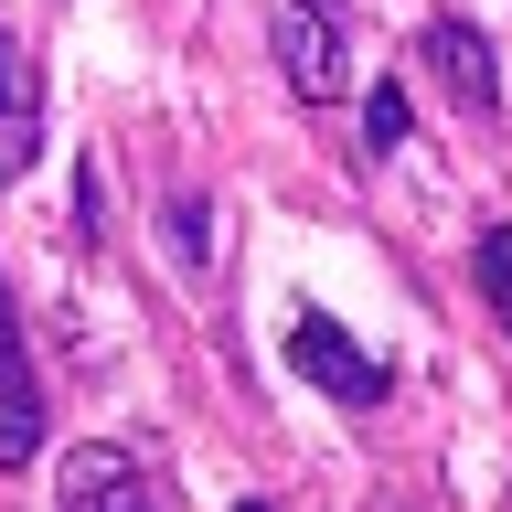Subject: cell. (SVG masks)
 <instances>
[{
  "label": "cell",
  "mask_w": 512,
  "mask_h": 512,
  "mask_svg": "<svg viewBox=\"0 0 512 512\" xmlns=\"http://www.w3.org/2000/svg\"><path fill=\"white\" fill-rule=\"evenodd\" d=\"M278 64H288V86L310 107H331L352 86V22L331 0H278Z\"/></svg>",
  "instance_id": "cell-1"
},
{
  "label": "cell",
  "mask_w": 512,
  "mask_h": 512,
  "mask_svg": "<svg viewBox=\"0 0 512 512\" xmlns=\"http://www.w3.org/2000/svg\"><path fill=\"white\" fill-rule=\"evenodd\" d=\"M288 363H299L320 395H342V406H384V395H395V374H384L374 352H352V331H342V320H320V310H299Z\"/></svg>",
  "instance_id": "cell-2"
},
{
  "label": "cell",
  "mask_w": 512,
  "mask_h": 512,
  "mask_svg": "<svg viewBox=\"0 0 512 512\" xmlns=\"http://www.w3.org/2000/svg\"><path fill=\"white\" fill-rule=\"evenodd\" d=\"M43 448V384H32L22 320H11V288H0V470H22Z\"/></svg>",
  "instance_id": "cell-3"
},
{
  "label": "cell",
  "mask_w": 512,
  "mask_h": 512,
  "mask_svg": "<svg viewBox=\"0 0 512 512\" xmlns=\"http://www.w3.org/2000/svg\"><path fill=\"white\" fill-rule=\"evenodd\" d=\"M416 64H427L459 107H491V96H502V54H491L470 22H427V32H416Z\"/></svg>",
  "instance_id": "cell-4"
},
{
  "label": "cell",
  "mask_w": 512,
  "mask_h": 512,
  "mask_svg": "<svg viewBox=\"0 0 512 512\" xmlns=\"http://www.w3.org/2000/svg\"><path fill=\"white\" fill-rule=\"evenodd\" d=\"M54 502H64V512H160L128 448H75V459H64V491H54Z\"/></svg>",
  "instance_id": "cell-5"
},
{
  "label": "cell",
  "mask_w": 512,
  "mask_h": 512,
  "mask_svg": "<svg viewBox=\"0 0 512 512\" xmlns=\"http://www.w3.org/2000/svg\"><path fill=\"white\" fill-rule=\"evenodd\" d=\"M32 150H43V86H32V54L0 32V182H22Z\"/></svg>",
  "instance_id": "cell-6"
},
{
  "label": "cell",
  "mask_w": 512,
  "mask_h": 512,
  "mask_svg": "<svg viewBox=\"0 0 512 512\" xmlns=\"http://www.w3.org/2000/svg\"><path fill=\"white\" fill-rule=\"evenodd\" d=\"M406 118H416L406 86H374V96H363V150H395V139H406Z\"/></svg>",
  "instance_id": "cell-7"
},
{
  "label": "cell",
  "mask_w": 512,
  "mask_h": 512,
  "mask_svg": "<svg viewBox=\"0 0 512 512\" xmlns=\"http://www.w3.org/2000/svg\"><path fill=\"white\" fill-rule=\"evenodd\" d=\"M480 299H491V310H502V331H512V235H502V224L480 235Z\"/></svg>",
  "instance_id": "cell-8"
},
{
  "label": "cell",
  "mask_w": 512,
  "mask_h": 512,
  "mask_svg": "<svg viewBox=\"0 0 512 512\" xmlns=\"http://www.w3.org/2000/svg\"><path fill=\"white\" fill-rule=\"evenodd\" d=\"M235 512H267V502H235Z\"/></svg>",
  "instance_id": "cell-9"
}]
</instances>
